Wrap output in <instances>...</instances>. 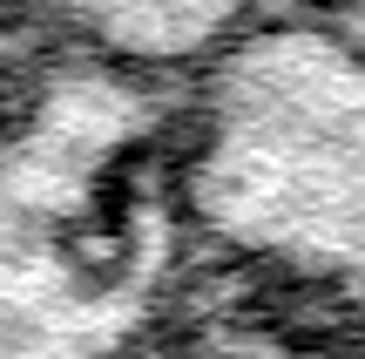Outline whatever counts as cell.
<instances>
[{
    "instance_id": "cell-1",
    "label": "cell",
    "mask_w": 365,
    "mask_h": 359,
    "mask_svg": "<svg viewBox=\"0 0 365 359\" xmlns=\"http://www.w3.org/2000/svg\"><path fill=\"white\" fill-rule=\"evenodd\" d=\"M196 102L0 14V359H143L210 258Z\"/></svg>"
},
{
    "instance_id": "cell-2",
    "label": "cell",
    "mask_w": 365,
    "mask_h": 359,
    "mask_svg": "<svg viewBox=\"0 0 365 359\" xmlns=\"http://www.w3.org/2000/svg\"><path fill=\"white\" fill-rule=\"evenodd\" d=\"M196 224L217 258L365 312V34L271 21L196 102Z\"/></svg>"
},
{
    "instance_id": "cell-3",
    "label": "cell",
    "mask_w": 365,
    "mask_h": 359,
    "mask_svg": "<svg viewBox=\"0 0 365 359\" xmlns=\"http://www.w3.org/2000/svg\"><path fill=\"white\" fill-rule=\"evenodd\" d=\"M143 359H365V312L298 271L210 251Z\"/></svg>"
},
{
    "instance_id": "cell-4",
    "label": "cell",
    "mask_w": 365,
    "mask_h": 359,
    "mask_svg": "<svg viewBox=\"0 0 365 359\" xmlns=\"http://www.w3.org/2000/svg\"><path fill=\"white\" fill-rule=\"evenodd\" d=\"M0 14L190 95H203L277 21L271 0H0Z\"/></svg>"
},
{
    "instance_id": "cell-5",
    "label": "cell",
    "mask_w": 365,
    "mask_h": 359,
    "mask_svg": "<svg viewBox=\"0 0 365 359\" xmlns=\"http://www.w3.org/2000/svg\"><path fill=\"white\" fill-rule=\"evenodd\" d=\"M277 21H325V27H365V0H271Z\"/></svg>"
},
{
    "instance_id": "cell-6",
    "label": "cell",
    "mask_w": 365,
    "mask_h": 359,
    "mask_svg": "<svg viewBox=\"0 0 365 359\" xmlns=\"http://www.w3.org/2000/svg\"><path fill=\"white\" fill-rule=\"evenodd\" d=\"M359 34H365V27H359Z\"/></svg>"
}]
</instances>
